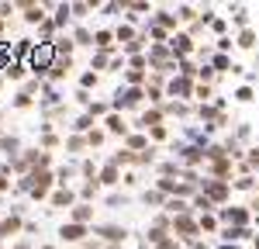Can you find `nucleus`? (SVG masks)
<instances>
[{
    "label": "nucleus",
    "mask_w": 259,
    "mask_h": 249,
    "mask_svg": "<svg viewBox=\"0 0 259 249\" xmlns=\"http://www.w3.org/2000/svg\"><path fill=\"white\" fill-rule=\"evenodd\" d=\"M52 62H56V49H49V45H41L31 52V69H35V76H45L49 69H52Z\"/></svg>",
    "instance_id": "f257e3e1"
},
{
    "label": "nucleus",
    "mask_w": 259,
    "mask_h": 249,
    "mask_svg": "<svg viewBox=\"0 0 259 249\" xmlns=\"http://www.w3.org/2000/svg\"><path fill=\"white\" fill-rule=\"evenodd\" d=\"M21 11H24V21L28 24H41L45 21V7L41 4H21Z\"/></svg>",
    "instance_id": "f03ea898"
},
{
    "label": "nucleus",
    "mask_w": 259,
    "mask_h": 249,
    "mask_svg": "<svg viewBox=\"0 0 259 249\" xmlns=\"http://www.w3.org/2000/svg\"><path fill=\"white\" fill-rule=\"evenodd\" d=\"M173 228H177V235H183V239H190V235L197 232V222H194V218H187V215H180L177 222H173Z\"/></svg>",
    "instance_id": "7ed1b4c3"
},
{
    "label": "nucleus",
    "mask_w": 259,
    "mask_h": 249,
    "mask_svg": "<svg viewBox=\"0 0 259 249\" xmlns=\"http://www.w3.org/2000/svg\"><path fill=\"white\" fill-rule=\"evenodd\" d=\"M62 239H66V242H80L83 235H87V228L83 225H76V222H73V225H62V232H59Z\"/></svg>",
    "instance_id": "20e7f679"
},
{
    "label": "nucleus",
    "mask_w": 259,
    "mask_h": 249,
    "mask_svg": "<svg viewBox=\"0 0 259 249\" xmlns=\"http://www.w3.org/2000/svg\"><path fill=\"white\" fill-rule=\"evenodd\" d=\"M204 187H207V197L211 201H225V194H228V187L221 184V180H204Z\"/></svg>",
    "instance_id": "39448f33"
},
{
    "label": "nucleus",
    "mask_w": 259,
    "mask_h": 249,
    "mask_svg": "<svg viewBox=\"0 0 259 249\" xmlns=\"http://www.w3.org/2000/svg\"><path fill=\"white\" fill-rule=\"evenodd\" d=\"M169 49H173V56H183V52H190L194 45H190L187 35H173V38H169Z\"/></svg>",
    "instance_id": "423d86ee"
},
{
    "label": "nucleus",
    "mask_w": 259,
    "mask_h": 249,
    "mask_svg": "<svg viewBox=\"0 0 259 249\" xmlns=\"http://www.w3.org/2000/svg\"><path fill=\"white\" fill-rule=\"evenodd\" d=\"M73 197H76V194H73L69 187H62V190H56V194H52V204H56V208H66V204H73Z\"/></svg>",
    "instance_id": "0eeeda50"
},
{
    "label": "nucleus",
    "mask_w": 259,
    "mask_h": 249,
    "mask_svg": "<svg viewBox=\"0 0 259 249\" xmlns=\"http://www.w3.org/2000/svg\"><path fill=\"white\" fill-rule=\"evenodd\" d=\"M18 228H21L18 215H14V218H4V222H0V239H11V235H14Z\"/></svg>",
    "instance_id": "6e6552de"
},
{
    "label": "nucleus",
    "mask_w": 259,
    "mask_h": 249,
    "mask_svg": "<svg viewBox=\"0 0 259 249\" xmlns=\"http://www.w3.org/2000/svg\"><path fill=\"white\" fill-rule=\"evenodd\" d=\"M97 232L107 239V242H118V239H124V228H118V225H100Z\"/></svg>",
    "instance_id": "1a4fd4ad"
},
{
    "label": "nucleus",
    "mask_w": 259,
    "mask_h": 249,
    "mask_svg": "<svg viewBox=\"0 0 259 249\" xmlns=\"http://www.w3.org/2000/svg\"><path fill=\"white\" fill-rule=\"evenodd\" d=\"M190 90H194V87H190L187 80H173L169 83V94H173V97H190Z\"/></svg>",
    "instance_id": "9d476101"
},
{
    "label": "nucleus",
    "mask_w": 259,
    "mask_h": 249,
    "mask_svg": "<svg viewBox=\"0 0 259 249\" xmlns=\"http://www.w3.org/2000/svg\"><path fill=\"white\" fill-rule=\"evenodd\" d=\"M66 73H69V59H56V62H52V69H49L52 80H62Z\"/></svg>",
    "instance_id": "9b49d317"
},
{
    "label": "nucleus",
    "mask_w": 259,
    "mask_h": 249,
    "mask_svg": "<svg viewBox=\"0 0 259 249\" xmlns=\"http://www.w3.org/2000/svg\"><path fill=\"white\" fill-rule=\"evenodd\" d=\"M100 184H107V187L118 184V166H114V163H107L104 170H100Z\"/></svg>",
    "instance_id": "f8f14e48"
},
{
    "label": "nucleus",
    "mask_w": 259,
    "mask_h": 249,
    "mask_svg": "<svg viewBox=\"0 0 259 249\" xmlns=\"http://www.w3.org/2000/svg\"><path fill=\"white\" fill-rule=\"evenodd\" d=\"M0 149H4V152H7L11 159H18V139H11V135H4V139H0Z\"/></svg>",
    "instance_id": "ddd939ff"
},
{
    "label": "nucleus",
    "mask_w": 259,
    "mask_h": 249,
    "mask_svg": "<svg viewBox=\"0 0 259 249\" xmlns=\"http://www.w3.org/2000/svg\"><path fill=\"white\" fill-rule=\"evenodd\" d=\"M90 215H94V208H90V204H80L76 211H73V222H76V225H83V222H90Z\"/></svg>",
    "instance_id": "4468645a"
},
{
    "label": "nucleus",
    "mask_w": 259,
    "mask_h": 249,
    "mask_svg": "<svg viewBox=\"0 0 259 249\" xmlns=\"http://www.w3.org/2000/svg\"><path fill=\"white\" fill-rule=\"evenodd\" d=\"M107 128H111V132H114V135H124V132H128V124L121 121L118 114H107Z\"/></svg>",
    "instance_id": "2eb2a0df"
},
{
    "label": "nucleus",
    "mask_w": 259,
    "mask_h": 249,
    "mask_svg": "<svg viewBox=\"0 0 259 249\" xmlns=\"http://www.w3.org/2000/svg\"><path fill=\"white\" fill-rule=\"evenodd\" d=\"M24 69H28V66H24V59L7 62V76H14V80H18V76H24Z\"/></svg>",
    "instance_id": "dca6fc26"
},
{
    "label": "nucleus",
    "mask_w": 259,
    "mask_h": 249,
    "mask_svg": "<svg viewBox=\"0 0 259 249\" xmlns=\"http://www.w3.org/2000/svg\"><path fill=\"white\" fill-rule=\"evenodd\" d=\"M111 38H114L111 31H97V35H94V45H97L100 52H104V49H111Z\"/></svg>",
    "instance_id": "f3484780"
},
{
    "label": "nucleus",
    "mask_w": 259,
    "mask_h": 249,
    "mask_svg": "<svg viewBox=\"0 0 259 249\" xmlns=\"http://www.w3.org/2000/svg\"><path fill=\"white\" fill-rule=\"evenodd\" d=\"M156 21H159V28H162V31H166V28H173V24H177V18H173V14H169V11H159V14H156Z\"/></svg>",
    "instance_id": "a211bd4d"
},
{
    "label": "nucleus",
    "mask_w": 259,
    "mask_h": 249,
    "mask_svg": "<svg viewBox=\"0 0 259 249\" xmlns=\"http://www.w3.org/2000/svg\"><path fill=\"white\" fill-rule=\"evenodd\" d=\"M73 38L80 42V45H94V35H90L87 28H76V35H73Z\"/></svg>",
    "instance_id": "6ab92c4d"
},
{
    "label": "nucleus",
    "mask_w": 259,
    "mask_h": 249,
    "mask_svg": "<svg viewBox=\"0 0 259 249\" xmlns=\"http://www.w3.org/2000/svg\"><path fill=\"white\" fill-rule=\"evenodd\" d=\"M183 159H187V163H200L204 152H200V149H183Z\"/></svg>",
    "instance_id": "aec40b11"
},
{
    "label": "nucleus",
    "mask_w": 259,
    "mask_h": 249,
    "mask_svg": "<svg viewBox=\"0 0 259 249\" xmlns=\"http://www.w3.org/2000/svg\"><path fill=\"white\" fill-rule=\"evenodd\" d=\"M111 56H107V52H97V56H94V66H97V69H104V66H111Z\"/></svg>",
    "instance_id": "412c9836"
},
{
    "label": "nucleus",
    "mask_w": 259,
    "mask_h": 249,
    "mask_svg": "<svg viewBox=\"0 0 259 249\" xmlns=\"http://www.w3.org/2000/svg\"><path fill=\"white\" fill-rule=\"evenodd\" d=\"M128 145H132V149H145V145H149V139H145V135H132V139H128Z\"/></svg>",
    "instance_id": "4be33fe9"
},
{
    "label": "nucleus",
    "mask_w": 259,
    "mask_h": 249,
    "mask_svg": "<svg viewBox=\"0 0 259 249\" xmlns=\"http://www.w3.org/2000/svg\"><path fill=\"white\" fill-rule=\"evenodd\" d=\"M142 80H145V69H132V73H128V83H132V87H139Z\"/></svg>",
    "instance_id": "5701e85b"
},
{
    "label": "nucleus",
    "mask_w": 259,
    "mask_h": 249,
    "mask_svg": "<svg viewBox=\"0 0 259 249\" xmlns=\"http://www.w3.org/2000/svg\"><path fill=\"white\" fill-rule=\"evenodd\" d=\"M100 142H104V132L90 128V135H87V145H100Z\"/></svg>",
    "instance_id": "b1692460"
},
{
    "label": "nucleus",
    "mask_w": 259,
    "mask_h": 249,
    "mask_svg": "<svg viewBox=\"0 0 259 249\" xmlns=\"http://www.w3.org/2000/svg\"><path fill=\"white\" fill-rule=\"evenodd\" d=\"M118 42H124V45L135 42V31H132V28H118Z\"/></svg>",
    "instance_id": "393cba45"
},
{
    "label": "nucleus",
    "mask_w": 259,
    "mask_h": 249,
    "mask_svg": "<svg viewBox=\"0 0 259 249\" xmlns=\"http://www.w3.org/2000/svg\"><path fill=\"white\" fill-rule=\"evenodd\" d=\"M90 124H94V118H90V114H83V118L73 124V128H76V132H90Z\"/></svg>",
    "instance_id": "a878e982"
},
{
    "label": "nucleus",
    "mask_w": 259,
    "mask_h": 249,
    "mask_svg": "<svg viewBox=\"0 0 259 249\" xmlns=\"http://www.w3.org/2000/svg\"><path fill=\"white\" fill-rule=\"evenodd\" d=\"M142 42H145V38H135V42H128V45H124V52H128V56H139Z\"/></svg>",
    "instance_id": "bb28decb"
},
{
    "label": "nucleus",
    "mask_w": 259,
    "mask_h": 249,
    "mask_svg": "<svg viewBox=\"0 0 259 249\" xmlns=\"http://www.w3.org/2000/svg\"><path fill=\"white\" fill-rule=\"evenodd\" d=\"M97 114H107V104H100V101L90 104V118H97Z\"/></svg>",
    "instance_id": "cd10ccee"
},
{
    "label": "nucleus",
    "mask_w": 259,
    "mask_h": 249,
    "mask_svg": "<svg viewBox=\"0 0 259 249\" xmlns=\"http://www.w3.org/2000/svg\"><path fill=\"white\" fill-rule=\"evenodd\" d=\"M69 11H76V14H87V11H94V4H69Z\"/></svg>",
    "instance_id": "c85d7f7f"
},
{
    "label": "nucleus",
    "mask_w": 259,
    "mask_h": 249,
    "mask_svg": "<svg viewBox=\"0 0 259 249\" xmlns=\"http://www.w3.org/2000/svg\"><path fill=\"white\" fill-rule=\"evenodd\" d=\"M41 35L52 38V35H56V24H52V21H41Z\"/></svg>",
    "instance_id": "c756f323"
},
{
    "label": "nucleus",
    "mask_w": 259,
    "mask_h": 249,
    "mask_svg": "<svg viewBox=\"0 0 259 249\" xmlns=\"http://www.w3.org/2000/svg\"><path fill=\"white\" fill-rule=\"evenodd\" d=\"M83 145H87V139H80V135H76V139H69V152H80Z\"/></svg>",
    "instance_id": "7c9ffc66"
},
{
    "label": "nucleus",
    "mask_w": 259,
    "mask_h": 249,
    "mask_svg": "<svg viewBox=\"0 0 259 249\" xmlns=\"http://www.w3.org/2000/svg\"><path fill=\"white\" fill-rule=\"evenodd\" d=\"M80 194H83V197H94V194H97V180H94V184H83Z\"/></svg>",
    "instance_id": "2f4dec72"
},
{
    "label": "nucleus",
    "mask_w": 259,
    "mask_h": 249,
    "mask_svg": "<svg viewBox=\"0 0 259 249\" xmlns=\"http://www.w3.org/2000/svg\"><path fill=\"white\" fill-rule=\"evenodd\" d=\"M28 104H31L28 94H18V97H14V107H28Z\"/></svg>",
    "instance_id": "473e14b6"
},
{
    "label": "nucleus",
    "mask_w": 259,
    "mask_h": 249,
    "mask_svg": "<svg viewBox=\"0 0 259 249\" xmlns=\"http://www.w3.org/2000/svg\"><path fill=\"white\" fill-rule=\"evenodd\" d=\"M41 145H45V149H52V145H56V135H52V132H45V135H41Z\"/></svg>",
    "instance_id": "72a5a7b5"
},
{
    "label": "nucleus",
    "mask_w": 259,
    "mask_h": 249,
    "mask_svg": "<svg viewBox=\"0 0 259 249\" xmlns=\"http://www.w3.org/2000/svg\"><path fill=\"white\" fill-rule=\"evenodd\" d=\"M83 90H87V87H94V83H97V76H94V73H83Z\"/></svg>",
    "instance_id": "f704fd0d"
},
{
    "label": "nucleus",
    "mask_w": 259,
    "mask_h": 249,
    "mask_svg": "<svg viewBox=\"0 0 259 249\" xmlns=\"http://www.w3.org/2000/svg\"><path fill=\"white\" fill-rule=\"evenodd\" d=\"M159 249H177V242H173V239H162V242H159Z\"/></svg>",
    "instance_id": "c9c22d12"
},
{
    "label": "nucleus",
    "mask_w": 259,
    "mask_h": 249,
    "mask_svg": "<svg viewBox=\"0 0 259 249\" xmlns=\"http://www.w3.org/2000/svg\"><path fill=\"white\" fill-rule=\"evenodd\" d=\"M0 190H7V180H4V173H0Z\"/></svg>",
    "instance_id": "e433bc0d"
},
{
    "label": "nucleus",
    "mask_w": 259,
    "mask_h": 249,
    "mask_svg": "<svg viewBox=\"0 0 259 249\" xmlns=\"http://www.w3.org/2000/svg\"><path fill=\"white\" fill-rule=\"evenodd\" d=\"M41 249H52V246H41Z\"/></svg>",
    "instance_id": "4c0bfd02"
},
{
    "label": "nucleus",
    "mask_w": 259,
    "mask_h": 249,
    "mask_svg": "<svg viewBox=\"0 0 259 249\" xmlns=\"http://www.w3.org/2000/svg\"><path fill=\"white\" fill-rule=\"evenodd\" d=\"M0 31H4V24H0Z\"/></svg>",
    "instance_id": "58836bf2"
}]
</instances>
